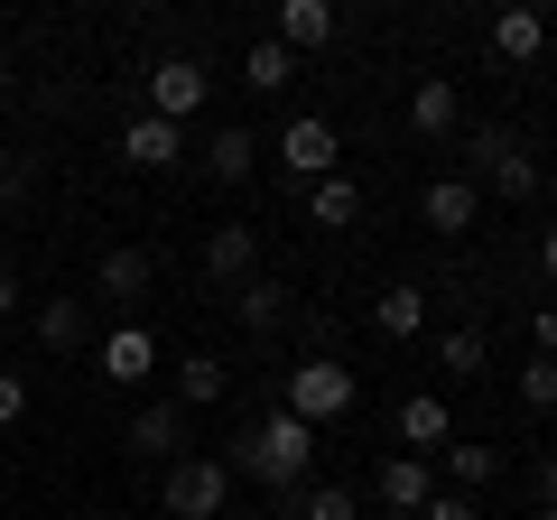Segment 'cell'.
Wrapping results in <instances>:
<instances>
[{"label": "cell", "mask_w": 557, "mask_h": 520, "mask_svg": "<svg viewBox=\"0 0 557 520\" xmlns=\"http://www.w3.org/2000/svg\"><path fill=\"white\" fill-rule=\"evenodd\" d=\"M149 288H159V251H149V242H121V251L94 260V298L131 307V298H149Z\"/></svg>", "instance_id": "obj_7"}, {"label": "cell", "mask_w": 557, "mask_h": 520, "mask_svg": "<svg viewBox=\"0 0 557 520\" xmlns=\"http://www.w3.org/2000/svg\"><path fill=\"white\" fill-rule=\"evenodd\" d=\"M418 520H483V511H474V493H428V511H418Z\"/></svg>", "instance_id": "obj_29"}, {"label": "cell", "mask_w": 557, "mask_h": 520, "mask_svg": "<svg viewBox=\"0 0 557 520\" xmlns=\"http://www.w3.org/2000/svg\"><path fill=\"white\" fill-rule=\"evenodd\" d=\"M418 214H428V233H474L483 223V186L474 177H428V196H418Z\"/></svg>", "instance_id": "obj_9"}, {"label": "cell", "mask_w": 557, "mask_h": 520, "mask_svg": "<svg viewBox=\"0 0 557 520\" xmlns=\"http://www.w3.org/2000/svg\"><path fill=\"white\" fill-rule=\"evenodd\" d=\"M391 437H399V456H446V446H456V419H446L437 391H418V400H399Z\"/></svg>", "instance_id": "obj_8"}, {"label": "cell", "mask_w": 557, "mask_h": 520, "mask_svg": "<svg viewBox=\"0 0 557 520\" xmlns=\"http://www.w3.org/2000/svg\"><path fill=\"white\" fill-rule=\"evenodd\" d=\"M205 270H214L223 288L260 280V233H251V223H214V233H205Z\"/></svg>", "instance_id": "obj_12"}, {"label": "cell", "mask_w": 557, "mask_h": 520, "mask_svg": "<svg viewBox=\"0 0 557 520\" xmlns=\"http://www.w3.org/2000/svg\"><path fill=\"white\" fill-rule=\"evenodd\" d=\"M0 317H20V280L10 270H0Z\"/></svg>", "instance_id": "obj_35"}, {"label": "cell", "mask_w": 557, "mask_h": 520, "mask_svg": "<svg viewBox=\"0 0 557 520\" xmlns=\"http://www.w3.org/2000/svg\"><path fill=\"white\" fill-rule=\"evenodd\" d=\"M530 520H557V502H539V511H530Z\"/></svg>", "instance_id": "obj_37"}, {"label": "cell", "mask_w": 557, "mask_h": 520, "mask_svg": "<svg viewBox=\"0 0 557 520\" xmlns=\"http://www.w3.org/2000/svg\"><path fill=\"white\" fill-rule=\"evenodd\" d=\"M335 28H344L335 0H278V47H288V57H325Z\"/></svg>", "instance_id": "obj_10"}, {"label": "cell", "mask_w": 557, "mask_h": 520, "mask_svg": "<svg viewBox=\"0 0 557 520\" xmlns=\"http://www.w3.org/2000/svg\"><path fill=\"white\" fill-rule=\"evenodd\" d=\"M409 131L418 140H456L465 131V94L446 75H418V94H409Z\"/></svg>", "instance_id": "obj_11"}, {"label": "cell", "mask_w": 557, "mask_h": 520, "mask_svg": "<svg viewBox=\"0 0 557 520\" xmlns=\"http://www.w3.org/2000/svg\"><path fill=\"white\" fill-rule=\"evenodd\" d=\"M196 159H205V177H223V186H242V177H251V168H260V140H251V131H242V121H223L214 140L196 149Z\"/></svg>", "instance_id": "obj_17"}, {"label": "cell", "mask_w": 557, "mask_h": 520, "mask_svg": "<svg viewBox=\"0 0 557 520\" xmlns=\"http://www.w3.org/2000/svg\"><path fill=\"white\" fill-rule=\"evenodd\" d=\"M168 520H223V502H233V474H223V456H177L159 483Z\"/></svg>", "instance_id": "obj_4"}, {"label": "cell", "mask_w": 557, "mask_h": 520, "mask_svg": "<svg viewBox=\"0 0 557 520\" xmlns=\"http://www.w3.org/2000/svg\"><path fill=\"white\" fill-rule=\"evenodd\" d=\"M539 280L557 288V223H548V233H539Z\"/></svg>", "instance_id": "obj_32"}, {"label": "cell", "mask_w": 557, "mask_h": 520, "mask_svg": "<svg viewBox=\"0 0 557 520\" xmlns=\"http://www.w3.org/2000/svg\"><path fill=\"white\" fill-rule=\"evenodd\" d=\"M149 372H159V335H149V325H112V335H102V381L131 391V381H149Z\"/></svg>", "instance_id": "obj_16"}, {"label": "cell", "mask_w": 557, "mask_h": 520, "mask_svg": "<svg viewBox=\"0 0 557 520\" xmlns=\"http://www.w3.org/2000/svg\"><path fill=\"white\" fill-rule=\"evenodd\" d=\"M223 391H233V372H223V354H186V362H177V409H214Z\"/></svg>", "instance_id": "obj_24"}, {"label": "cell", "mask_w": 557, "mask_h": 520, "mask_svg": "<svg viewBox=\"0 0 557 520\" xmlns=\"http://www.w3.org/2000/svg\"><path fill=\"white\" fill-rule=\"evenodd\" d=\"M372 493H381V511H428V493H437V474H428V456H381V474H372Z\"/></svg>", "instance_id": "obj_14"}, {"label": "cell", "mask_w": 557, "mask_h": 520, "mask_svg": "<svg viewBox=\"0 0 557 520\" xmlns=\"http://www.w3.org/2000/svg\"><path fill=\"white\" fill-rule=\"evenodd\" d=\"M223 474H242V483H270V493L288 502L307 474H317V428H307V419H288V409H270L260 428H242V437H233Z\"/></svg>", "instance_id": "obj_1"}, {"label": "cell", "mask_w": 557, "mask_h": 520, "mask_svg": "<svg viewBox=\"0 0 557 520\" xmlns=\"http://www.w3.org/2000/svg\"><path fill=\"white\" fill-rule=\"evenodd\" d=\"M0 102H10V57H0Z\"/></svg>", "instance_id": "obj_36"}, {"label": "cell", "mask_w": 557, "mask_h": 520, "mask_svg": "<svg viewBox=\"0 0 557 520\" xmlns=\"http://www.w3.org/2000/svg\"><path fill=\"white\" fill-rule=\"evenodd\" d=\"M539 502H557V446L539 456Z\"/></svg>", "instance_id": "obj_34"}, {"label": "cell", "mask_w": 557, "mask_h": 520, "mask_svg": "<svg viewBox=\"0 0 557 520\" xmlns=\"http://www.w3.org/2000/svg\"><path fill=\"white\" fill-rule=\"evenodd\" d=\"M437 372H483V335L474 325H446L437 335Z\"/></svg>", "instance_id": "obj_27"}, {"label": "cell", "mask_w": 557, "mask_h": 520, "mask_svg": "<svg viewBox=\"0 0 557 520\" xmlns=\"http://www.w3.org/2000/svg\"><path fill=\"white\" fill-rule=\"evenodd\" d=\"M530 354H539V362H557V307H539V325H530Z\"/></svg>", "instance_id": "obj_31"}, {"label": "cell", "mask_w": 557, "mask_h": 520, "mask_svg": "<svg viewBox=\"0 0 557 520\" xmlns=\"http://www.w3.org/2000/svg\"><path fill=\"white\" fill-rule=\"evenodd\" d=\"M539 47H548V20H539V10H502L493 20V57L502 65H539Z\"/></svg>", "instance_id": "obj_21"}, {"label": "cell", "mask_w": 557, "mask_h": 520, "mask_svg": "<svg viewBox=\"0 0 557 520\" xmlns=\"http://www.w3.org/2000/svg\"><path fill=\"white\" fill-rule=\"evenodd\" d=\"M177 159H186V131H177V121H149V112L121 121V168H177Z\"/></svg>", "instance_id": "obj_15"}, {"label": "cell", "mask_w": 557, "mask_h": 520, "mask_svg": "<svg viewBox=\"0 0 557 520\" xmlns=\"http://www.w3.org/2000/svg\"><path fill=\"white\" fill-rule=\"evenodd\" d=\"M10 196H28V168H10V159H0V205H10Z\"/></svg>", "instance_id": "obj_33"}, {"label": "cell", "mask_w": 557, "mask_h": 520, "mask_svg": "<svg viewBox=\"0 0 557 520\" xmlns=\"http://www.w3.org/2000/svg\"><path fill=\"white\" fill-rule=\"evenodd\" d=\"M205 94H214V75H205L196 57H159L149 65V121H177L186 131V121L205 112Z\"/></svg>", "instance_id": "obj_6"}, {"label": "cell", "mask_w": 557, "mask_h": 520, "mask_svg": "<svg viewBox=\"0 0 557 520\" xmlns=\"http://www.w3.org/2000/svg\"><path fill=\"white\" fill-rule=\"evenodd\" d=\"M354 214H362V186L344 177V168H335V177H317V186H307V223H317V233H344Z\"/></svg>", "instance_id": "obj_19"}, {"label": "cell", "mask_w": 557, "mask_h": 520, "mask_svg": "<svg viewBox=\"0 0 557 520\" xmlns=\"http://www.w3.org/2000/svg\"><path fill=\"white\" fill-rule=\"evenodd\" d=\"M278 168H288L298 186L335 177V168H344V140H335V121H325V112H298L288 131H278Z\"/></svg>", "instance_id": "obj_5"}, {"label": "cell", "mask_w": 557, "mask_h": 520, "mask_svg": "<svg viewBox=\"0 0 557 520\" xmlns=\"http://www.w3.org/2000/svg\"><path fill=\"white\" fill-rule=\"evenodd\" d=\"M354 400H362V381H354V362H335V354H307L298 372H288V391H278V409H288V419H307V428L354 419Z\"/></svg>", "instance_id": "obj_2"}, {"label": "cell", "mask_w": 557, "mask_h": 520, "mask_svg": "<svg viewBox=\"0 0 557 520\" xmlns=\"http://www.w3.org/2000/svg\"><path fill=\"white\" fill-rule=\"evenodd\" d=\"M131 446H139V456H159V465L196 456V437H186V409H177V400H149V409L131 419Z\"/></svg>", "instance_id": "obj_13"}, {"label": "cell", "mask_w": 557, "mask_h": 520, "mask_svg": "<svg viewBox=\"0 0 557 520\" xmlns=\"http://www.w3.org/2000/svg\"><path fill=\"white\" fill-rule=\"evenodd\" d=\"M418 325H428V288H409V280H391L372 298V335H391V344H409Z\"/></svg>", "instance_id": "obj_18"}, {"label": "cell", "mask_w": 557, "mask_h": 520, "mask_svg": "<svg viewBox=\"0 0 557 520\" xmlns=\"http://www.w3.org/2000/svg\"><path fill=\"white\" fill-rule=\"evenodd\" d=\"M288 511H298V520H354V493H344V483H298Z\"/></svg>", "instance_id": "obj_26"}, {"label": "cell", "mask_w": 557, "mask_h": 520, "mask_svg": "<svg viewBox=\"0 0 557 520\" xmlns=\"http://www.w3.org/2000/svg\"><path fill=\"white\" fill-rule=\"evenodd\" d=\"M242 84H251V94H288V84H298V57L278 38H251L242 47Z\"/></svg>", "instance_id": "obj_22"}, {"label": "cell", "mask_w": 557, "mask_h": 520, "mask_svg": "<svg viewBox=\"0 0 557 520\" xmlns=\"http://www.w3.org/2000/svg\"><path fill=\"white\" fill-rule=\"evenodd\" d=\"M20 419H28V381L0 372V428H20Z\"/></svg>", "instance_id": "obj_30"}, {"label": "cell", "mask_w": 557, "mask_h": 520, "mask_svg": "<svg viewBox=\"0 0 557 520\" xmlns=\"http://www.w3.org/2000/svg\"><path fill=\"white\" fill-rule=\"evenodd\" d=\"M233 317L251 325V335H270V325L288 317V288H278V280H242V288H233Z\"/></svg>", "instance_id": "obj_25"}, {"label": "cell", "mask_w": 557, "mask_h": 520, "mask_svg": "<svg viewBox=\"0 0 557 520\" xmlns=\"http://www.w3.org/2000/svg\"><path fill=\"white\" fill-rule=\"evenodd\" d=\"M84 335H94V307L84 298H38V344L47 354H75Z\"/></svg>", "instance_id": "obj_20"}, {"label": "cell", "mask_w": 557, "mask_h": 520, "mask_svg": "<svg viewBox=\"0 0 557 520\" xmlns=\"http://www.w3.org/2000/svg\"><path fill=\"white\" fill-rule=\"evenodd\" d=\"M465 168H474V177L493 186V196H511V205H530V196H539V159L511 140V131H502V121L465 131Z\"/></svg>", "instance_id": "obj_3"}, {"label": "cell", "mask_w": 557, "mask_h": 520, "mask_svg": "<svg viewBox=\"0 0 557 520\" xmlns=\"http://www.w3.org/2000/svg\"><path fill=\"white\" fill-rule=\"evenodd\" d=\"M520 409H539V419H548V409H557V362H520Z\"/></svg>", "instance_id": "obj_28"}, {"label": "cell", "mask_w": 557, "mask_h": 520, "mask_svg": "<svg viewBox=\"0 0 557 520\" xmlns=\"http://www.w3.org/2000/svg\"><path fill=\"white\" fill-rule=\"evenodd\" d=\"M493 474H502V446H483V437H456V446H446V493H483Z\"/></svg>", "instance_id": "obj_23"}]
</instances>
